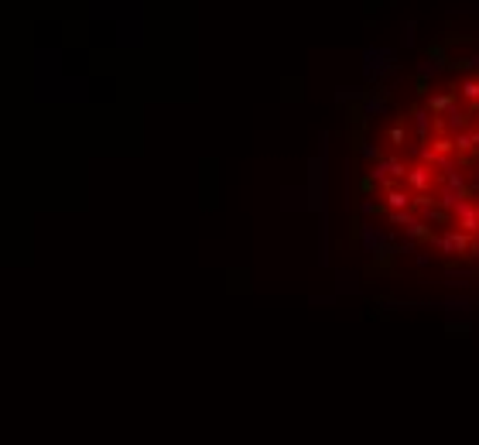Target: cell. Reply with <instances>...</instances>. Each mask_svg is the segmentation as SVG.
<instances>
[{
	"instance_id": "obj_1",
	"label": "cell",
	"mask_w": 479,
	"mask_h": 445,
	"mask_svg": "<svg viewBox=\"0 0 479 445\" xmlns=\"http://www.w3.org/2000/svg\"><path fill=\"white\" fill-rule=\"evenodd\" d=\"M363 192L445 260H479V69L431 83L370 148Z\"/></svg>"
}]
</instances>
